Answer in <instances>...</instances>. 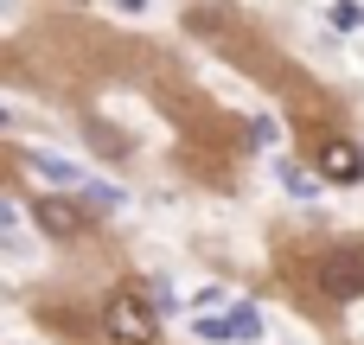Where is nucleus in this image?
<instances>
[{"label":"nucleus","mask_w":364,"mask_h":345,"mask_svg":"<svg viewBox=\"0 0 364 345\" xmlns=\"http://www.w3.org/2000/svg\"><path fill=\"white\" fill-rule=\"evenodd\" d=\"M102 333L115 345H154L160 339V314H154L141 294H109V301H102Z\"/></svg>","instance_id":"1"},{"label":"nucleus","mask_w":364,"mask_h":345,"mask_svg":"<svg viewBox=\"0 0 364 345\" xmlns=\"http://www.w3.org/2000/svg\"><path fill=\"white\" fill-rule=\"evenodd\" d=\"M320 294L333 301H358L364 294V250H333L320 262Z\"/></svg>","instance_id":"2"},{"label":"nucleus","mask_w":364,"mask_h":345,"mask_svg":"<svg viewBox=\"0 0 364 345\" xmlns=\"http://www.w3.org/2000/svg\"><path fill=\"white\" fill-rule=\"evenodd\" d=\"M320 179L358 186L364 179V147H352V141H326V147H320Z\"/></svg>","instance_id":"3"},{"label":"nucleus","mask_w":364,"mask_h":345,"mask_svg":"<svg viewBox=\"0 0 364 345\" xmlns=\"http://www.w3.org/2000/svg\"><path fill=\"white\" fill-rule=\"evenodd\" d=\"M198 339H237V345H256V339H262V314H256V307H237L230 320H198Z\"/></svg>","instance_id":"4"},{"label":"nucleus","mask_w":364,"mask_h":345,"mask_svg":"<svg viewBox=\"0 0 364 345\" xmlns=\"http://www.w3.org/2000/svg\"><path fill=\"white\" fill-rule=\"evenodd\" d=\"M32 218H38V230H51V237H77V230H83V211H70L64 198H38Z\"/></svg>","instance_id":"5"},{"label":"nucleus","mask_w":364,"mask_h":345,"mask_svg":"<svg viewBox=\"0 0 364 345\" xmlns=\"http://www.w3.org/2000/svg\"><path fill=\"white\" fill-rule=\"evenodd\" d=\"M32 173L51 179V186H83V166H70L64 154H32Z\"/></svg>","instance_id":"6"},{"label":"nucleus","mask_w":364,"mask_h":345,"mask_svg":"<svg viewBox=\"0 0 364 345\" xmlns=\"http://www.w3.org/2000/svg\"><path fill=\"white\" fill-rule=\"evenodd\" d=\"M333 26H339V32L364 26V6H358V0H339V6H333Z\"/></svg>","instance_id":"7"},{"label":"nucleus","mask_w":364,"mask_h":345,"mask_svg":"<svg viewBox=\"0 0 364 345\" xmlns=\"http://www.w3.org/2000/svg\"><path fill=\"white\" fill-rule=\"evenodd\" d=\"M282 186H288V192H294V198H307V192H314V179H307V173H301V166H282Z\"/></svg>","instance_id":"8"},{"label":"nucleus","mask_w":364,"mask_h":345,"mask_svg":"<svg viewBox=\"0 0 364 345\" xmlns=\"http://www.w3.org/2000/svg\"><path fill=\"white\" fill-rule=\"evenodd\" d=\"M0 243H19V224H13V205H0Z\"/></svg>","instance_id":"9"},{"label":"nucleus","mask_w":364,"mask_h":345,"mask_svg":"<svg viewBox=\"0 0 364 345\" xmlns=\"http://www.w3.org/2000/svg\"><path fill=\"white\" fill-rule=\"evenodd\" d=\"M6 122H13V115H6V109H0V128H6Z\"/></svg>","instance_id":"10"}]
</instances>
